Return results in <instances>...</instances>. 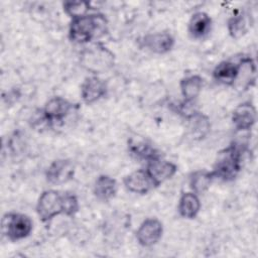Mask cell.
<instances>
[{"label":"cell","instance_id":"obj_1","mask_svg":"<svg viewBox=\"0 0 258 258\" xmlns=\"http://www.w3.org/2000/svg\"><path fill=\"white\" fill-rule=\"evenodd\" d=\"M108 29V21L101 13H89L71 19L69 38L78 44H86L104 35Z\"/></svg>","mask_w":258,"mask_h":258},{"label":"cell","instance_id":"obj_5","mask_svg":"<svg viewBox=\"0 0 258 258\" xmlns=\"http://www.w3.org/2000/svg\"><path fill=\"white\" fill-rule=\"evenodd\" d=\"M36 213L42 223H49L62 215V192L56 189L43 190L36 203Z\"/></svg>","mask_w":258,"mask_h":258},{"label":"cell","instance_id":"obj_3","mask_svg":"<svg viewBox=\"0 0 258 258\" xmlns=\"http://www.w3.org/2000/svg\"><path fill=\"white\" fill-rule=\"evenodd\" d=\"M33 230L31 218L25 214L9 212L1 219V233L11 242H17L27 238Z\"/></svg>","mask_w":258,"mask_h":258},{"label":"cell","instance_id":"obj_9","mask_svg":"<svg viewBox=\"0 0 258 258\" xmlns=\"http://www.w3.org/2000/svg\"><path fill=\"white\" fill-rule=\"evenodd\" d=\"M75 164L71 159L58 158L53 160L45 170V179L53 185L63 184L74 178Z\"/></svg>","mask_w":258,"mask_h":258},{"label":"cell","instance_id":"obj_23","mask_svg":"<svg viewBox=\"0 0 258 258\" xmlns=\"http://www.w3.org/2000/svg\"><path fill=\"white\" fill-rule=\"evenodd\" d=\"M189 122V129L195 137L203 138L209 132L210 122L207 116L197 111L186 119Z\"/></svg>","mask_w":258,"mask_h":258},{"label":"cell","instance_id":"obj_22","mask_svg":"<svg viewBox=\"0 0 258 258\" xmlns=\"http://www.w3.org/2000/svg\"><path fill=\"white\" fill-rule=\"evenodd\" d=\"M250 27L248 17L244 13H236L227 21V29L230 36L234 39L243 37Z\"/></svg>","mask_w":258,"mask_h":258},{"label":"cell","instance_id":"obj_19","mask_svg":"<svg viewBox=\"0 0 258 258\" xmlns=\"http://www.w3.org/2000/svg\"><path fill=\"white\" fill-rule=\"evenodd\" d=\"M128 150L132 156L146 162L153 158L161 156L156 148L146 139L131 138L128 141Z\"/></svg>","mask_w":258,"mask_h":258},{"label":"cell","instance_id":"obj_21","mask_svg":"<svg viewBox=\"0 0 258 258\" xmlns=\"http://www.w3.org/2000/svg\"><path fill=\"white\" fill-rule=\"evenodd\" d=\"M214 179L215 177L212 171L206 169L192 171L188 176V185L190 191L197 195H202L206 192L210 188Z\"/></svg>","mask_w":258,"mask_h":258},{"label":"cell","instance_id":"obj_15","mask_svg":"<svg viewBox=\"0 0 258 258\" xmlns=\"http://www.w3.org/2000/svg\"><path fill=\"white\" fill-rule=\"evenodd\" d=\"M239 70L238 76L234 84V88L237 90H247L252 83L255 82L256 76V64L252 57L243 56L238 61Z\"/></svg>","mask_w":258,"mask_h":258},{"label":"cell","instance_id":"obj_11","mask_svg":"<svg viewBox=\"0 0 258 258\" xmlns=\"http://www.w3.org/2000/svg\"><path fill=\"white\" fill-rule=\"evenodd\" d=\"M257 119V111L255 106L247 101L240 103L232 113V123L237 131L251 130L255 125Z\"/></svg>","mask_w":258,"mask_h":258},{"label":"cell","instance_id":"obj_14","mask_svg":"<svg viewBox=\"0 0 258 258\" xmlns=\"http://www.w3.org/2000/svg\"><path fill=\"white\" fill-rule=\"evenodd\" d=\"M212 18L204 11L195 12L187 23V31L190 37L195 39L205 38L212 29Z\"/></svg>","mask_w":258,"mask_h":258},{"label":"cell","instance_id":"obj_4","mask_svg":"<svg viewBox=\"0 0 258 258\" xmlns=\"http://www.w3.org/2000/svg\"><path fill=\"white\" fill-rule=\"evenodd\" d=\"M114 53L101 43L87 47L82 53V66L93 75L102 74L114 66Z\"/></svg>","mask_w":258,"mask_h":258},{"label":"cell","instance_id":"obj_16","mask_svg":"<svg viewBox=\"0 0 258 258\" xmlns=\"http://www.w3.org/2000/svg\"><path fill=\"white\" fill-rule=\"evenodd\" d=\"M117 190V180L108 174H100L96 178L93 186L94 196L101 202H109L114 199Z\"/></svg>","mask_w":258,"mask_h":258},{"label":"cell","instance_id":"obj_18","mask_svg":"<svg viewBox=\"0 0 258 258\" xmlns=\"http://www.w3.org/2000/svg\"><path fill=\"white\" fill-rule=\"evenodd\" d=\"M238 61L235 62L230 59L223 60L215 67L213 78L219 84L233 87L238 76Z\"/></svg>","mask_w":258,"mask_h":258},{"label":"cell","instance_id":"obj_7","mask_svg":"<svg viewBox=\"0 0 258 258\" xmlns=\"http://www.w3.org/2000/svg\"><path fill=\"white\" fill-rule=\"evenodd\" d=\"M145 169L153 181L154 186L157 187L174 176L177 171V165L172 161L158 156L147 161Z\"/></svg>","mask_w":258,"mask_h":258},{"label":"cell","instance_id":"obj_12","mask_svg":"<svg viewBox=\"0 0 258 258\" xmlns=\"http://www.w3.org/2000/svg\"><path fill=\"white\" fill-rule=\"evenodd\" d=\"M73 109L74 104H72L69 100L60 96H54L45 103L42 111L49 122L54 125L64 121Z\"/></svg>","mask_w":258,"mask_h":258},{"label":"cell","instance_id":"obj_20","mask_svg":"<svg viewBox=\"0 0 258 258\" xmlns=\"http://www.w3.org/2000/svg\"><path fill=\"white\" fill-rule=\"evenodd\" d=\"M204 86V79L200 75H189L179 82V90L183 101L194 102L201 94Z\"/></svg>","mask_w":258,"mask_h":258},{"label":"cell","instance_id":"obj_8","mask_svg":"<svg viewBox=\"0 0 258 258\" xmlns=\"http://www.w3.org/2000/svg\"><path fill=\"white\" fill-rule=\"evenodd\" d=\"M174 43V37L167 31L147 33L139 40V44L142 48L155 54H165L169 52L172 50Z\"/></svg>","mask_w":258,"mask_h":258},{"label":"cell","instance_id":"obj_10","mask_svg":"<svg viewBox=\"0 0 258 258\" xmlns=\"http://www.w3.org/2000/svg\"><path fill=\"white\" fill-rule=\"evenodd\" d=\"M108 92L107 83L97 75L85 78L81 85V98L87 105H92L103 99Z\"/></svg>","mask_w":258,"mask_h":258},{"label":"cell","instance_id":"obj_2","mask_svg":"<svg viewBox=\"0 0 258 258\" xmlns=\"http://www.w3.org/2000/svg\"><path fill=\"white\" fill-rule=\"evenodd\" d=\"M243 149L237 143H233L224 150H222L211 170L215 179L222 181H232L239 174L242 167Z\"/></svg>","mask_w":258,"mask_h":258},{"label":"cell","instance_id":"obj_13","mask_svg":"<svg viewBox=\"0 0 258 258\" xmlns=\"http://www.w3.org/2000/svg\"><path fill=\"white\" fill-rule=\"evenodd\" d=\"M125 188L136 195H146L155 186L145 168H139L131 171L123 178Z\"/></svg>","mask_w":258,"mask_h":258},{"label":"cell","instance_id":"obj_17","mask_svg":"<svg viewBox=\"0 0 258 258\" xmlns=\"http://www.w3.org/2000/svg\"><path fill=\"white\" fill-rule=\"evenodd\" d=\"M201 201L199 195L192 191L182 192L179 197L177 204V211L181 218L186 220H192L197 218L201 211Z\"/></svg>","mask_w":258,"mask_h":258},{"label":"cell","instance_id":"obj_24","mask_svg":"<svg viewBox=\"0 0 258 258\" xmlns=\"http://www.w3.org/2000/svg\"><path fill=\"white\" fill-rule=\"evenodd\" d=\"M63 11L71 19L85 16L90 13L92 9L91 3L88 1H64L62 3Z\"/></svg>","mask_w":258,"mask_h":258},{"label":"cell","instance_id":"obj_25","mask_svg":"<svg viewBox=\"0 0 258 258\" xmlns=\"http://www.w3.org/2000/svg\"><path fill=\"white\" fill-rule=\"evenodd\" d=\"M80 210L78 197L73 192H62V215L74 217Z\"/></svg>","mask_w":258,"mask_h":258},{"label":"cell","instance_id":"obj_6","mask_svg":"<svg viewBox=\"0 0 258 258\" xmlns=\"http://www.w3.org/2000/svg\"><path fill=\"white\" fill-rule=\"evenodd\" d=\"M163 235V225L156 218L145 219L135 232V238L142 247L156 245Z\"/></svg>","mask_w":258,"mask_h":258}]
</instances>
